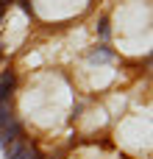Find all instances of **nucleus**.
<instances>
[{
    "mask_svg": "<svg viewBox=\"0 0 153 159\" xmlns=\"http://www.w3.org/2000/svg\"><path fill=\"white\" fill-rule=\"evenodd\" d=\"M95 34L100 36L103 45H109V39H111V20H109V14H100L95 20Z\"/></svg>",
    "mask_w": 153,
    "mask_h": 159,
    "instance_id": "20e7f679",
    "label": "nucleus"
},
{
    "mask_svg": "<svg viewBox=\"0 0 153 159\" xmlns=\"http://www.w3.org/2000/svg\"><path fill=\"white\" fill-rule=\"evenodd\" d=\"M17 92H20V73H17L14 67L0 70V103L14 101Z\"/></svg>",
    "mask_w": 153,
    "mask_h": 159,
    "instance_id": "f257e3e1",
    "label": "nucleus"
},
{
    "mask_svg": "<svg viewBox=\"0 0 153 159\" xmlns=\"http://www.w3.org/2000/svg\"><path fill=\"white\" fill-rule=\"evenodd\" d=\"M114 59H117V56H114V50H111L109 45H103V42H100V45H95V48L86 53V61H92V64H98V67H100V64H111Z\"/></svg>",
    "mask_w": 153,
    "mask_h": 159,
    "instance_id": "7ed1b4c3",
    "label": "nucleus"
},
{
    "mask_svg": "<svg viewBox=\"0 0 153 159\" xmlns=\"http://www.w3.org/2000/svg\"><path fill=\"white\" fill-rule=\"evenodd\" d=\"M22 137H28V131H25V123H22V117L17 115L14 120H8L6 126H0V145L6 148L8 143H14V140H22Z\"/></svg>",
    "mask_w": 153,
    "mask_h": 159,
    "instance_id": "f03ea898",
    "label": "nucleus"
}]
</instances>
